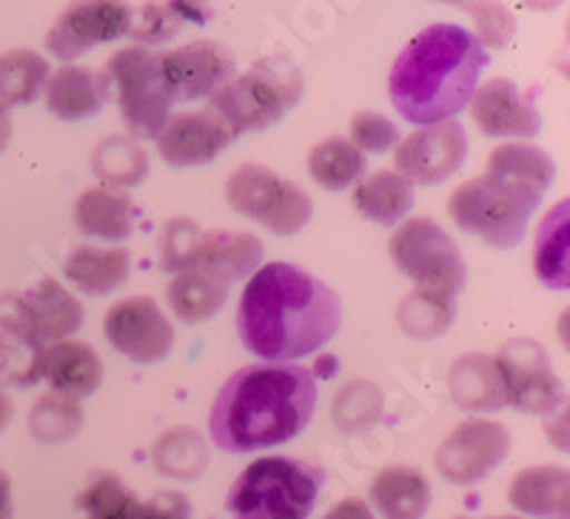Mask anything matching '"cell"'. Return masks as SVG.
<instances>
[{
	"mask_svg": "<svg viewBox=\"0 0 570 519\" xmlns=\"http://www.w3.org/2000/svg\"><path fill=\"white\" fill-rule=\"evenodd\" d=\"M343 323L337 292L292 263H266L252 274L237 305V334L266 363H292L334 340Z\"/></svg>",
	"mask_w": 570,
	"mask_h": 519,
	"instance_id": "obj_1",
	"label": "cell"
},
{
	"mask_svg": "<svg viewBox=\"0 0 570 519\" xmlns=\"http://www.w3.org/2000/svg\"><path fill=\"white\" fill-rule=\"evenodd\" d=\"M317 409V380L294 363H259L234 371L212 403L208 431L228 454L283 445L303 434Z\"/></svg>",
	"mask_w": 570,
	"mask_h": 519,
	"instance_id": "obj_2",
	"label": "cell"
},
{
	"mask_svg": "<svg viewBox=\"0 0 570 519\" xmlns=\"http://www.w3.org/2000/svg\"><path fill=\"white\" fill-rule=\"evenodd\" d=\"M488 52L456 23H434L402 46L389 75V95L400 117L414 126L454 120L471 104Z\"/></svg>",
	"mask_w": 570,
	"mask_h": 519,
	"instance_id": "obj_3",
	"label": "cell"
},
{
	"mask_svg": "<svg viewBox=\"0 0 570 519\" xmlns=\"http://www.w3.org/2000/svg\"><path fill=\"white\" fill-rule=\"evenodd\" d=\"M542 188L508 172L488 169L465 180L448 200V215L465 234L493 248H513L525 237L531 215L542 200Z\"/></svg>",
	"mask_w": 570,
	"mask_h": 519,
	"instance_id": "obj_4",
	"label": "cell"
},
{
	"mask_svg": "<svg viewBox=\"0 0 570 519\" xmlns=\"http://www.w3.org/2000/svg\"><path fill=\"white\" fill-rule=\"evenodd\" d=\"M325 471L294 457H259L234 480L226 497L237 519H308L323 491Z\"/></svg>",
	"mask_w": 570,
	"mask_h": 519,
	"instance_id": "obj_5",
	"label": "cell"
},
{
	"mask_svg": "<svg viewBox=\"0 0 570 519\" xmlns=\"http://www.w3.org/2000/svg\"><path fill=\"white\" fill-rule=\"evenodd\" d=\"M303 98V75L288 60H266L243 75H234L217 95L208 98V109L217 111L234 140L248 131L272 129Z\"/></svg>",
	"mask_w": 570,
	"mask_h": 519,
	"instance_id": "obj_6",
	"label": "cell"
},
{
	"mask_svg": "<svg viewBox=\"0 0 570 519\" xmlns=\"http://www.w3.org/2000/svg\"><path fill=\"white\" fill-rule=\"evenodd\" d=\"M391 260L416 283V292L456 303L465 288L468 268L460 246L431 217H409L391 234Z\"/></svg>",
	"mask_w": 570,
	"mask_h": 519,
	"instance_id": "obj_7",
	"label": "cell"
},
{
	"mask_svg": "<svg viewBox=\"0 0 570 519\" xmlns=\"http://www.w3.org/2000/svg\"><path fill=\"white\" fill-rule=\"evenodd\" d=\"M226 200L232 203L234 212L263 223L268 232L283 237L303 232L314 215V203L303 186L274 175L257 163H246L228 175Z\"/></svg>",
	"mask_w": 570,
	"mask_h": 519,
	"instance_id": "obj_8",
	"label": "cell"
},
{
	"mask_svg": "<svg viewBox=\"0 0 570 519\" xmlns=\"http://www.w3.org/2000/svg\"><path fill=\"white\" fill-rule=\"evenodd\" d=\"M106 78L117 91L126 129L142 140H155L169 120L171 100L160 75V55L146 46H129L111 55Z\"/></svg>",
	"mask_w": 570,
	"mask_h": 519,
	"instance_id": "obj_9",
	"label": "cell"
},
{
	"mask_svg": "<svg viewBox=\"0 0 570 519\" xmlns=\"http://www.w3.org/2000/svg\"><path fill=\"white\" fill-rule=\"evenodd\" d=\"M511 451V431L502 422L468 420L456 425L436 451V471L451 486H473L502 466Z\"/></svg>",
	"mask_w": 570,
	"mask_h": 519,
	"instance_id": "obj_10",
	"label": "cell"
},
{
	"mask_svg": "<svg viewBox=\"0 0 570 519\" xmlns=\"http://www.w3.org/2000/svg\"><path fill=\"white\" fill-rule=\"evenodd\" d=\"M497 369L505 383V405L525 414H548L562 403V385L553 374L548 351L537 340H511L499 351Z\"/></svg>",
	"mask_w": 570,
	"mask_h": 519,
	"instance_id": "obj_11",
	"label": "cell"
},
{
	"mask_svg": "<svg viewBox=\"0 0 570 519\" xmlns=\"http://www.w3.org/2000/svg\"><path fill=\"white\" fill-rule=\"evenodd\" d=\"M468 149V131L456 120L425 126L396 144V175L411 186H436L462 169Z\"/></svg>",
	"mask_w": 570,
	"mask_h": 519,
	"instance_id": "obj_12",
	"label": "cell"
},
{
	"mask_svg": "<svg viewBox=\"0 0 570 519\" xmlns=\"http://www.w3.org/2000/svg\"><path fill=\"white\" fill-rule=\"evenodd\" d=\"M104 332L117 354L140 365L160 363L175 345V329L151 297H126L111 305Z\"/></svg>",
	"mask_w": 570,
	"mask_h": 519,
	"instance_id": "obj_13",
	"label": "cell"
},
{
	"mask_svg": "<svg viewBox=\"0 0 570 519\" xmlns=\"http://www.w3.org/2000/svg\"><path fill=\"white\" fill-rule=\"evenodd\" d=\"M160 75L171 104L212 98L234 78V58L214 40H195L160 55Z\"/></svg>",
	"mask_w": 570,
	"mask_h": 519,
	"instance_id": "obj_14",
	"label": "cell"
},
{
	"mask_svg": "<svg viewBox=\"0 0 570 519\" xmlns=\"http://www.w3.org/2000/svg\"><path fill=\"white\" fill-rule=\"evenodd\" d=\"M131 29V9L124 3H78L66 9L49 35L46 49L60 60H75L95 49L98 43H109Z\"/></svg>",
	"mask_w": 570,
	"mask_h": 519,
	"instance_id": "obj_15",
	"label": "cell"
},
{
	"mask_svg": "<svg viewBox=\"0 0 570 519\" xmlns=\"http://www.w3.org/2000/svg\"><path fill=\"white\" fill-rule=\"evenodd\" d=\"M157 140V151L175 169H191V166H206L220 155L228 144H234V135L223 124L217 111L203 106L197 111H180L166 120Z\"/></svg>",
	"mask_w": 570,
	"mask_h": 519,
	"instance_id": "obj_16",
	"label": "cell"
},
{
	"mask_svg": "<svg viewBox=\"0 0 570 519\" xmlns=\"http://www.w3.org/2000/svg\"><path fill=\"white\" fill-rule=\"evenodd\" d=\"M27 376L46 380L55 394L78 403L98 391L100 380H104V363L89 343L63 340V343L43 345L35 351Z\"/></svg>",
	"mask_w": 570,
	"mask_h": 519,
	"instance_id": "obj_17",
	"label": "cell"
},
{
	"mask_svg": "<svg viewBox=\"0 0 570 519\" xmlns=\"http://www.w3.org/2000/svg\"><path fill=\"white\" fill-rule=\"evenodd\" d=\"M471 117L488 137H537L542 115L513 80L493 78L473 91Z\"/></svg>",
	"mask_w": 570,
	"mask_h": 519,
	"instance_id": "obj_18",
	"label": "cell"
},
{
	"mask_svg": "<svg viewBox=\"0 0 570 519\" xmlns=\"http://www.w3.org/2000/svg\"><path fill=\"white\" fill-rule=\"evenodd\" d=\"M86 519H191L188 500L177 491L155 493L149 502H140L129 486L115 474H104L78 497Z\"/></svg>",
	"mask_w": 570,
	"mask_h": 519,
	"instance_id": "obj_19",
	"label": "cell"
},
{
	"mask_svg": "<svg viewBox=\"0 0 570 519\" xmlns=\"http://www.w3.org/2000/svg\"><path fill=\"white\" fill-rule=\"evenodd\" d=\"M23 314H27L29 334H32L35 349L43 345L63 343L69 334H75L83 325L86 312L78 297H71L58 280L46 277L40 280L38 286L29 288L23 297Z\"/></svg>",
	"mask_w": 570,
	"mask_h": 519,
	"instance_id": "obj_20",
	"label": "cell"
},
{
	"mask_svg": "<svg viewBox=\"0 0 570 519\" xmlns=\"http://www.w3.org/2000/svg\"><path fill=\"white\" fill-rule=\"evenodd\" d=\"M263 263V243L248 232H203L186 268H203L214 277L234 280L248 277Z\"/></svg>",
	"mask_w": 570,
	"mask_h": 519,
	"instance_id": "obj_21",
	"label": "cell"
},
{
	"mask_svg": "<svg viewBox=\"0 0 570 519\" xmlns=\"http://www.w3.org/2000/svg\"><path fill=\"white\" fill-rule=\"evenodd\" d=\"M46 106L60 120H83L98 115L109 100L111 84L106 72H95L86 66H63L49 75L43 86Z\"/></svg>",
	"mask_w": 570,
	"mask_h": 519,
	"instance_id": "obj_22",
	"label": "cell"
},
{
	"mask_svg": "<svg viewBox=\"0 0 570 519\" xmlns=\"http://www.w3.org/2000/svg\"><path fill=\"white\" fill-rule=\"evenodd\" d=\"M570 480L559 466H531L513 477L508 488V502L517 511L539 519L570 517Z\"/></svg>",
	"mask_w": 570,
	"mask_h": 519,
	"instance_id": "obj_23",
	"label": "cell"
},
{
	"mask_svg": "<svg viewBox=\"0 0 570 519\" xmlns=\"http://www.w3.org/2000/svg\"><path fill=\"white\" fill-rule=\"evenodd\" d=\"M75 223L86 237L120 243L135 232L137 206L124 192L95 186L86 188L75 203Z\"/></svg>",
	"mask_w": 570,
	"mask_h": 519,
	"instance_id": "obj_24",
	"label": "cell"
},
{
	"mask_svg": "<svg viewBox=\"0 0 570 519\" xmlns=\"http://www.w3.org/2000/svg\"><path fill=\"white\" fill-rule=\"evenodd\" d=\"M131 254L126 248H98V246H78L66 257L63 274L69 283L80 292L100 297L115 288H120L129 280Z\"/></svg>",
	"mask_w": 570,
	"mask_h": 519,
	"instance_id": "obj_25",
	"label": "cell"
},
{
	"mask_svg": "<svg viewBox=\"0 0 570 519\" xmlns=\"http://www.w3.org/2000/svg\"><path fill=\"white\" fill-rule=\"evenodd\" d=\"M451 396L465 411H499L505 405V383L497 360L488 354H468L451 369Z\"/></svg>",
	"mask_w": 570,
	"mask_h": 519,
	"instance_id": "obj_26",
	"label": "cell"
},
{
	"mask_svg": "<svg viewBox=\"0 0 570 519\" xmlns=\"http://www.w3.org/2000/svg\"><path fill=\"white\" fill-rule=\"evenodd\" d=\"M371 502L383 519H422L431 506V482L414 468H385L371 482Z\"/></svg>",
	"mask_w": 570,
	"mask_h": 519,
	"instance_id": "obj_27",
	"label": "cell"
},
{
	"mask_svg": "<svg viewBox=\"0 0 570 519\" xmlns=\"http://www.w3.org/2000/svg\"><path fill=\"white\" fill-rule=\"evenodd\" d=\"M354 206L380 226H400L414 206V186L396 172H371L354 186Z\"/></svg>",
	"mask_w": 570,
	"mask_h": 519,
	"instance_id": "obj_28",
	"label": "cell"
},
{
	"mask_svg": "<svg viewBox=\"0 0 570 519\" xmlns=\"http://www.w3.org/2000/svg\"><path fill=\"white\" fill-rule=\"evenodd\" d=\"M570 203L562 200L544 215L537 232V246H533V268L537 277L542 280L548 288H559L564 292L570 283V221H568Z\"/></svg>",
	"mask_w": 570,
	"mask_h": 519,
	"instance_id": "obj_29",
	"label": "cell"
},
{
	"mask_svg": "<svg viewBox=\"0 0 570 519\" xmlns=\"http://www.w3.org/2000/svg\"><path fill=\"white\" fill-rule=\"evenodd\" d=\"M171 312L183 323H203L223 309L228 297V283L203 268H183L166 288Z\"/></svg>",
	"mask_w": 570,
	"mask_h": 519,
	"instance_id": "obj_30",
	"label": "cell"
},
{
	"mask_svg": "<svg viewBox=\"0 0 570 519\" xmlns=\"http://www.w3.org/2000/svg\"><path fill=\"white\" fill-rule=\"evenodd\" d=\"M308 172L328 192H343L365 175V155L348 137H325L308 155Z\"/></svg>",
	"mask_w": 570,
	"mask_h": 519,
	"instance_id": "obj_31",
	"label": "cell"
},
{
	"mask_svg": "<svg viewBox=\"0 0 570 519\" xmlns=\"http://www.w3.org/2000/svg\"><path fill=\"white\" fill-rule=\"evenodd\" d=\"M49 80V63L32 49H18L0 58V109L32 104Z\"/></svg>",
	"mask_w": 570,
	"mask_h": 519,
	"instance_id": "obj_32",
	"label": "cell"
},
{
	"mask_svg": "<svg viewBox=\"0 0 570 519\" xmlns=\"http://www.w3.org/2000/svg\"><path fill=\"white\" fill-rule=\"evenodd\" d=\"M91 169L104 183V188H129L137 186L142 177L149 175V157L135 140L126 137H109L98 146V151L91 155Z\"/></svg>",
	"mask_w": 570,
	"mask_h": 519,
	"instance_id": "obj_33",
	"label": "cell"
},
{
	"mask_svg": "<svg viewBox=\"0 0 570 519\" xmlns=\"http://www.w3.org/2000/svg\"><path fill=\"white\" fill-rule=\"evenodd\" d=\"M488 169L493 172H508L513 177H522V180L533 183L542 192H548L557 175V163L548 151H542L539 146L531 144H505L497 146L488 157Z\"/></svg>",
	"mask_w": 570,
	"mask_h": 519,
	"instance_id": "obj_34",
	"label": "cell"
},
{
	"mask_svg": "<svg viewBox=\"0 0 570 519\" xmlns=\"http://www.w3.org/2000/svg\"><path fill=\"white\" fill-rule=\"evenodd\" d=\"M155 462L160 474L191 480L206 468V448L195 431H171L157 442Z\"/></svg>",
	"mask_w": 570,
	"mask_h": 519,
	"instance_id": "obj_35",
	"label": "cell"
},
{
	"mask_svg": "<svg viewBox=\"0 0 570 519\" xmlns=\"http://www.w3.org/2000/svg\"><path fill=\"white\" fill-rule=\"evenodd\" d=\"M29 422H32V434L46 445H52V442H63L78 434L83 425V411L75 400L49 394L35 405Z\"/></svg>",
	"mask_w": 570,
	"mask_h": 519,
	"instance_id": "obj_36",
	"label": "cell"
},
{
	"mask_svg": "<svg viewBox=\"0 0 570 519\" xmlns=\"http://www.w3.org/2000/svg\"><path fill=\"white\" fill-rule=\"evenodd\" d=\"M454 314L456 303H448V300L414 292L400 305L396 320H400V325L405 329V334H411V337H436V334H442L448 325H451Z\"/></svg>",
	"mask_w": 570,
	"mask_h": 519,
	"instance_id": "obj_37",
	"label": "cell"
},
{
	"mask_svg": "<svg viewBox=\"0 0 570 519\" xmlns=\"http://www.w3.org/2000/svg\"><path fill=\"white\" fill-rule=\"evenodd\" d=\"M351 144L360 151L385 155L400 144V129L380 111H360V115L351 117Z\"/></svg>",
	"mask_w": 570,
	"mask_h": 519,
	"instance_id": "obj_38",
	"label": "cell"
},
{
	"mask_svg": "<svg viewBox=\"0 0 570 519\" xmlns=\"http://www.w3.org/2000/svg\"><path fill=\"white\" fill-rule=\"evenodd\" d=\"M200 228L186 217H177L163 232V268L166 272H183L191 260L197 241H200Z\"/></svg>",
	"mask_w": 570,
	"mask_h": 519,
	"instance_id": "obj_39",
	"label": "cell"
},
{
	"mask_svg": "<svg viewBox=\"0 0 570 519\" xmlns=\"http://www.w3.org/2000/svg\"><path fill=\"white\" fill-rule=\"evenodd\" d=\"M471 14L476 18V27H480V43L482 49L491 46V49H502L508 40L517 32V20L508 12L505 7H497V3H471Z\"/></svg>",
	"mask_w": 570,
	"mask_h": 519,
	"instance_id": "obj_40",
	"label": "cell"
},
{
	"mask_svg": "<svg viewBox=\"0 0 570 519\" xmlns=\"http://www.w3.org/2000/svg\"><path fill=\"white\" fill-rule=\"evenodd\" d=\"M177 12L175 7H166V9H142V23L131 27L129 32L135 35L137 40H149V43H157V40H166L171 32H177Z\"/></svg>",
	"mask_w": 570,
	"mask_h": 519,
	"instance_id": "obj_41",
	"label": "cell"
},
{
	"mask_svg": "<svg viewBox=\"0 0 570 519\" xmlns=\"http://www.w3.org/2000/svg\"><path fill=\"white\" fill-rule=\"evenodd\" d=\"M323 519H376L374 511L365 506L363 500H356V497H348V500L337 502V506L331 508Z\"/></svg>",
	"mask_w": 570,
	"mask_h": 519,
	"instance_id": "obj_42",
	"label": "cell"
},
{
	"mask_svg": "<svg viewBox=\"0 0 570 519\" xmlns=\"http://www.w3.org/2000/svg\"><path fill=\"white\" fill-rule=\"evenodd\" d=\"M0 519H12V482L0 471Z\"/></svg>",
	"mask_w": 570,
	"mask_h": 519,
	"instance_id": "obj_43",
	"label": "cell"
},
{
	"mask_svg": "<svg viewBox=\"0 0 570 519\" xmlns=\"http://www.w3.org/2000/svg\"><path fill=\"white\" fill-rule=\"evenodd\" d=\"M9 137H12V124H9V117H7V111L0 109V151L7 149V144H9Z\"/></svg>",
	"mask_w": 570,
	"mask_h": 519,
	"instance_id": "obj_44",
	"label": "cell"
},
{
	"mask_svg": "<svg viewBox=\"0 0 570 519\" xmlns=\"http://www.w3.org/2000/svg\"><path fill=\"white\" fill-rule=\"evenodd\" d=\"M9 417H12V405H9L7 394H3V391H0V429H3V425H7Z\"/></svg>",
	"mask_w": 570,
	"mask_h": 519,
	"instance_id": "obj_45",
	"label": "cell"
},
{
	"mask_svg": "<svg viewBox=\"0 0 570 519\" xmlns=\"http://www.w3.org/2000/svg\"><path fill=\"white\" fill-rule=\"evenodd\" d=\"M499 519H519V517H499Z\"/></svg>",
	"mask_w": 570,
	"mask_h": 519,
	"instance_id": "obj_46",
	"label": "cell"
}]
</instances>
